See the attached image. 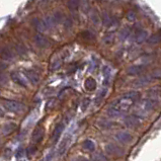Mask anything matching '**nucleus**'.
Listing matches in <instances>:
<instances>
[{
  "instance_id": "nucleus-12",
  "label": "nucleus",
  "mask_w": 161,
  "mask_h": 161,
  "mask_svg": "<svg viewBox=\"0 0 161 161\" xmlns=\"http://www.w3.org/2000/svg\"><path fill=\"white\" fill-rule=\"evenodd\" d=\"M154 78L152 77V75L150 76H144L140 78V79H138L137 81L134 82V86H137V87H143L147 84H149L151 81H152Z\"/></svg>"
},
{
  "instance_id": "nucleus-18",
  "label": "nucleus",
  "mask_w": 161,
  "mask_h": 161,
  "mask_svg": "<svg viewBox=\"0 0 161 161\" xmlns=\"http://www.w3.org/2000/svg\"><path fill=\"white\" fill-rule=\"evenodd\" d=\"M82 147H83V149H85L86 151H90L91 152V151H93L95 149V144L92 140L87 139L82 143Z\"/></svg>"
},
{
  "instance_id": "nucleus-30",
  "label": "nucleus",
  "mask_w": 161,
  "mask_h": 161,
  "mask_svg": "<svg viewBox=\"0 0 161 161\" xmlns=\"http://www.w3.org/2000/svg\"><path fill=\"white\" fill-rule=\"evenodd\" d=\"M74 161H89L88 159H85V158H82V157H80V158H77V159H75Z\"/></svg>"
},
{
  "instance_id": "nucleus-29",
  "label": "nucleus",
  "mask_w": 161,
  "mask_h": 161,
  "mask_svg": "<svg viewBox=\"0 0 161 161\" xmlns=\"http://www.w3.org/2000/svg\"><path fill=\"white\" fill-rule=\"evenodd\" d=\"M65 25H66L67 27L71 26V25H72V22H71V20H70V19H68V18H67V20L65 21Z\"/></svg>"
},
{
  "instance_id": "nucleus-14",
  "label": "nucleus",
  "mask_w": 161,
  "mask_h": 161,
  "mask_svg": "<svg viewBox=\"0 0 161 161\" xmlns=\"http://www.w3.org/2000/svg\"><path fill=\"white\" fill-rule=\"evenodd\" d=\"M84 87L87 91H93L96 89V81L92 77H88L84 82Z\"/></svg>"
},
{
  "instance_id": "nucleus-7",
  "label": "nucleus",
  "mask_w": 161,
  "mask_h": 161,
  "mask_svg": "<svg viewBox=\"0 0 161 161\" xmlns=\"http://www.w3.org/2000/svg\"><path fill=\"white\" fill-rule=\"evenodd\" d=\"M148 65L149 64H145V63L144 64H136V65L129 67L127 70V73L129 75H139L146 70V68Z\"/></svg>"
},
{
  "instance_id": "nucleus-13",
  "label": "nucleus",
  "mask_w": 161,
  "mask_h": 161,
  "mask_svg": "<svg viewBox=\"0 0 161 161\" xmlns=\"http://www.w3.org/2000/svg\"><path fill=\"white\" fill-rule=\"evenodd\" d=\"M1 57L3 60H6V61H10V60L13 59V52L11 51L10 48L7 47H3L1 49Z\"/></svg>"
},
{
  "instance_id": "nucleus-28",
  "label": "nucleus",
  "mask_w": 161,
  "mask_h": 161,
  "mask_svg": "<svg viewBox=\"0 0 161 161\" xmlns=\"http://www.w3.org/2000/svg\"><path fill=\"white\" fill-rule=\"evenodd\" d=\"M127 17H128V19H130V20L135 19V15H134V13H133V12H129Z\"/></svg>"
},
{
  "instance_id": "nucleus-16",
  "label": "nucleus",
  "mask_w": 161,
  "mask_h": 161,
  "mask_svg": "<svg viewBox=\"0 0 161 161\" xmlns=\"http://www.w3.org/2000/svg\"><path fill=\"white\" fill-rule=\"evenodd\" d=\"M16 128V125L13 123H7L5 124L3 127H2V135L3 136H6L11 134V133L14 131V129Z\"/></svg>"
},
{
  "instance_id": "nucleus-6",
  "label": "nucleus",
  "mask_w": 161,
  "mask_h": 161,
  "mask_svg": "<svg viewBox=\"0 0 161 161\" xmlns=\"http://www.w3.org/2000/svg\"><path fill=\"white\" fill-rule=\"evenodd\" d=\"M125 124L130 128L139 127L142 124V118L137 114H130L125 119Z\"/></svg>"
},
{
  "instance_id": "nucleus-26",
  "label": "nucleus",
  "mask_w": 161,
  "mask_h": 161,
  "mask_svg": "<svg viewBox=\"0 0 161 161\" xmlns=\"http://www.w3.org/2000/svg\"><path fill=\"white\" fill-rule=\"evenodd\" d=\"M90 18H91V20H92L95 25H97L98 22H99V17L97 16V13H96V14H95V11H93L92 13H91Z\"/></svg>"
},
{
  "instance_id": "nucleus-27",
  "label": "nucleus",
  "mask_w": 161,
  "mask_h": 161,
  "mask_svg": "<svg viewBox=\"0 0 161 161\" xmlns=\"http://www.w3.org/2000/svg\"><path fill=\"white\" fill-rule=\"evenodd\" d=\"M129 34H130V31H129V30H124L121 33V36H122L123 39H126L127 36H129Z\"/></svg>"
},
{
  "instance_id": "nucleus-21",
  "label": "nucleus",
  "mask_w": 161,
  "mask_h": 161,
  "mask_svg": "<svg viewBox=\"0 0 161 161\" xmlns=\"http://www.w3.org/2000/svg\"><path fill=\"white\" fill-rule=\"evenodd\" d=\"M69 143V137H67V138H65V140H63V142L61 143V145H60V148H59V154L60 155H62V154H64V152L66 151V149H67V144Z\"/></svg>"
},
{
  "instance_id": "nucleus-20",
  "label": "nucleus",
  "mask_w": 161,
  "mask_h": 161,
  "mask_svg": "<svg viewBox=\"0 0 161 161\" xmlns=\"http://www.w3.org/2000/svg\"><path fill=\"white\" fill-rule=\"evenodd\" d=\"M80 2L79 1H75V0H70V1H67V7L69 9H72V10H76L78 9L80 5Z\"/></svg>"
},
{
  "instance_id": "nucleus-22",
  "label": "nucleus",
  "mask_w": 161,
  "mask_h": 161,
  "mask_svg": "<svg viewBox=\"0 0 161 161\" xmlns=\"http://www.w3.org/2000/svg\"><path fill=\"white\" fill-rule=\"evenodd\" d=\"M92 159H93V161H108V158L102 153H95L92 156Z\"/></svg>"
},
{
  "instance_id": "nucleus-2",
  "label": "nucleus",
  "mask_w": 161,
  "mask_h": 161,
  "mask_svg": "<svg viewBox=\"0 0 161 161\" xmlns=\"http://www.w3.org/2000/svg\"><path fill=\"white\" fill-rule=\"evenodd\" d=\"M2 107L8 112L11 113H20L24 110L25 105L16 100H11V99H4L2 98Z\"/></svg>"
},
{
  "instance_id": "nucleus-8",
  "label": "nucleus",
  "mask_w": 161,
  "mask_h": 161,
  "mask_svg": "<svg viewBox=\"0 0 161 161\" xmlns=\"http://www.w3.org/2000/svg\"><path fill=\"white\" fill-rule=\"evenodd\" d=\"M10 78L11 80L14 82V83L18 84L19 86H22V87H26L27 86V82H26V79L24 77V75L20 74L19 72H11L10 73Z\"/></svg>"
},
{
  "instance_id": "nucleus-1",
  "label": "nucleus",
  "mask_w": 161,
  "mask_h": 161,
  "mask_svg": "<svg viewBox=\"0 0 161 161\" xmlns=\"http://www.w3.org/2000/svg\"><path fill=\"white\" fill-rule=\"evenodd\" d=\"M140 93L137 91H130L127 94H124L119 98H118L108 109V114L112 118H116L121 116L122 114L128 112L134 103L138 100Z\"/></svg>"
},
{
  "instance_id": "nucleus-4",
  "label": "nucleus",
  "mask_w": 161,
  "mask_h": 161,
  "mask_svg": "<svg viewBox=\"0 0 161 161\" xmlns=\"http://www.w3.org/2000/svg\"><path fill=\"white\" fill-rule=\"evenodd\" d=\"M44 135H45L44 127L43 126H36L35 128L33 134H31V141H33L35 144H39L42 142Z\"/></svg>"
},
{
  "instance_id": "nucleus-17",
  "label": "nucleus",
  "mask_w": 161,
  "mask_h": 161,
  "mask_svg": "<svg viewBox=\"0 0 161 161\" xmlns=\"http://www.w3.org/2000/svg\"><path fill=\"white\" fill-rule=\"evenodd\" d=\"M147 36H148V34H147L146 31H138V33L136 34V36H135L136 43L141 44V43L145 42V40H147Z\"/></svg>"
},
{
  "instance_id": "nucleus-10",
  "label": "nucleus",
  "mask_w": 161,
  "mask_h": 161,
  "mask_svg": "<svg viewBox=\"0 0 161 161\" xmlns=\"http://www.w3.org/2000/svg\"><path fill=\"white\" fill-rule=\"evenodd\" d=\"M63 131H64V124L59 123L58 125L55 127L54 131L52 133V140H53L54 143H56V142L59 140V138L62 135Z\"/></svg>"
},
{
  "instance_id": "nucleus-11",
  "label": "nucleus",
  "mask_w": 161,
  "mask_h": 161,
  "mask_svg": "<svg viewBox=\"0 0 161 161\" xmlns=\"http://www.w3.org/2000/svg\"><path fill=\"white\" fill-rule=\"evenodd\" d=\"M25 75L33 84H36L40 81V76L38 73L33 70H25Z\"/></svg>"
},
{
  "instance_id": "nucleus-24",
  "label": "nucleus",
  "mask_w": 161,
  "mask_h": 161,
  "mask_svg": "<svg viewBox=\"0 0 161 161\" xmlns=\"http://www.w3.org/2000/svg\"><path fill=\"white\" fill-rule=\"evenodd\" d=\"M52 17H53V19L55 21V24H58V22H60L63 19V14L61 12H56Z\"/></svg>"
},
{
  "instance_id": "nucleus-5",
  "label": "nucleus",
  "mask_w": 161,
  "mask_h": 161,
  "mask_svg": "<svg viewBox=\"0 0 161 161\" xmlns=\"http://www.w3.org/2000/svg\"><path fill=\"white\" fill-rule=\"evenodd\" d=\"M105 151H107L108 154L117 156V157H119V156H123L125 154V150L121 148L119 146L114 145V144H108L105 146Z\"/></svg>"
},
{
  "instance_id": "nucleus-19",
  "label": "nucleus",
  "mask_w": 161,
  "mask_h": 161,
  "mask_svg": "<svg viewBox=\"0 0 161 161\" xmlns=\"http://www.w3.org/2000/svg\"><path fill=\"white\" fill-rule=\"evenodd\" d=\"M161 41V33L154 34L152 36H150L148 39V43L149 44H157Z\"/></svg>"
},
{
  "instance_id": "nucleus-9",
  "label": "nucleus",
  "mask_w": 161,
  "mask_h": 161,
  "mask_svg": "<svg viewBox=\"0 0 161 161\" xmlns=\"http://www.w3.org/2000/svg\"><path fill=\"white\" fill-rule=\"evenodd\" d=\"M116 139L119 142V143L127 144V143H130V142L132 141L133 137L130 133L122 131V132H119L116 134Z\"/></svg>"
},
{
  "instance_id": "nucleus-15",
  "label": "nucleus",
  "mask_w": 161,
  "mask_h": 161,
  "mask_svg": "<svg viewBox=\"0 0 161 161\" xmlns=\"http://www.w3.org/2000/svg\"><path fill=\"white\" fill-rule=\"evenodd\" d=\"M154 104H155V102L152 99H144L143 102L141 103L140 107L142 108V109L146 110V112H148V110H151L153 108H154Z\"/></svg>"
},
{
  "instance_id": "nucleus-25",
  "label": "nucleus",
  "mask_w": 161,
  "mask_h": 161,
  "mask_svg": "<svg viewBox=\"0 0 161 161\" xmlns=\"http://www.w3.org/2000/svg\"><path fill=\"white\" fill-rule=\"evenodd\" d=\"M82 36H83L85 40H90V39H93L94 38V36L91 34L90 31H83V34H82Z\"/></svg>"
},
{
  "instance_id": "nucleus-3",
  "label": "nucleus",
  "mask_w": 161,
  "mask_h": 161,
  "mask_svg": "<svg viewBox=\"0 0 161 161\" xmlns=\"http://www.w3.org/2000/svg\"><path fill=\"white\" fill-rule=\"evenodd\" d=\"M34 40H35V43L36 45L38 46V47L40 48H48L50 47V46L52 45L51 41H50V39H48L47 36L42 35V34H36L35 36H34Z\"/></svg>"
},
{
  "instance_id": "nucleus-23",
  "label": "nucleus",
  "mask_w": 161,
  "mask_h": 161,
  "mask_svg": "<svg viewBox=\"0 0 161 161\" xmlns=\"http://www.w3.org/2000/svg\"><path fill=\"white\" fill-rule=\"evenodd\" d=\"M103 25H109L113 22V17L109 14H108V13H103Z\"/></svg>"
}]
</instances>
